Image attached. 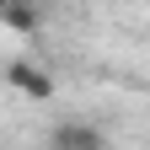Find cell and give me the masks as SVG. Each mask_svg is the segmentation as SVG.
<instances>
[{
  "label": "cell",
  "instance_id": "7a4b0ae2",
  "mask_svg": "<svg viewBox=\"0 0 150 150\" xmlns=\"http://www.w3.org/2000/svg\"><path fill=\"white\" fill-rule=\"evenodd\" d=\"M6 81H11L16 91H27L32 102H48V97H54V75L38 70V64H27V59H11V64H6Z\"/></svg>",
  "mask_w": 150,
  "mask_h": 150
},
{
  "label": "cell",
  "instance_id": "6da1fadb",
  "mask_svg": "<svg viewBox=\"0 0 150 150\" xmlns=\"http://www.w3.org/2000/svg\"><path fill=\"white\" fill-rule=\"evenodd\" d=\"M43 150H107V134L97 123H59Z\"/></svg>",
  "mask_w": 150,
  "mask_h": 150
},
{
  "label": "cell",
  "instance_id": "3957f363",
  "mask_svg": "<svg viewBox=\"0 0 150 150\" xmlns=\"http://www.w3.org/2000/svg\"><path fill=\"white\" fill-rule=\"evenodd\" d=\"M6 27L11 32H38V11L27 0H6Z\"/></svg>",
  "mask_w": 150,
  "mask_h": 150
}]
</instances>
